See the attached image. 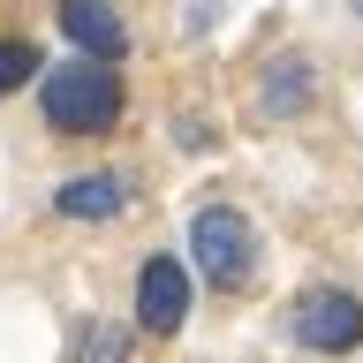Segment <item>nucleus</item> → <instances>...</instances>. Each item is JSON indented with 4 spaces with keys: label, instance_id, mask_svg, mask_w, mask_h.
<instances>
[{
    "label": "nucleus",
    "instance_id": "obj_10",
    "mask_svg": "<svg viewBox=\"0 0 363 363\" xmlns=\"http://www.w3.org/2000/svg\"><path fill=\"white\" fill-rule=\"evenodd\" d=\"M174 144H189V152H204V144H212V129H204V121H174Z\"/></svg>",
    "mask_w": 363,
    "mask_h": 363
},
{
    "label": "nucleus",
    "instance_id": "obj_1",
    "mask_svg": "<svg viewBox=\"0 0 363 363\" xmlns=\"http://www.w3.org/2000/svg\"><path fill=\"white\" fill-rule=\"evenodd\" d=\"M38 106L61 136H106L129 106V91L99 61H61V68H38Z\"/></svg>",
    "mask_w": 363,
    "mask_h": 363
},
{
    "label": "nucleus",
    "instance_id": "obj_9",
    "mask_svg": "<svg viewBox=\"0 0 363 363\" xmlns=\"http://www.w3.org/2000/svg\"><path fill=\"white\" fill-rule=\"evenodd\" d=\"M23 84H38V45H23V38H0V99Z\"/></svg>",
    "mask_w": 363,
    "mask_h": 363
},
{
    "label": "nucleus",
    "instance_id": "obj_4",
    "mask_svg": "<svg viewBox=\"0 0 363 363\" xmlns=\"http://www.w3.org/2000/svg\"><path fill=\"white\" fill-rule=\"evenodd\" d=\"M189 311H197L189 265L182 257H144V272H136V325L144 333H182Z\"/></svg>",
    "mask_w": 363,
    "mask_h": 363
},
{
    "label": "nucleus",
    "instance_id": "obj_11",
    "mask_svg": "<svg viewBox=\"0 0 363 363\" xmlns=\"http://www.w3.org/2000/svg\"><path fill=\"white\" fill-rule=\"evenodd\" d=\"M348 8H356V16H363V0H348Z\"/></svg>",
    "mask_w": 363,
    "mask_h": 363
},
{
    "label": "nucleus",
    "instance_id": "obj_7",
    "mask_svg": "<svg viewBox=\"0 0 363 363\" xmlns=\"http://www.w3.org/2000/svg\"><path fill=\"white\" fill-rule=\"evenodd\" d=\"M129 197H136V189L121 174H76V182L53 189V212H61V220H121Z\"/></svg>",
    "mask_w": 363,
    "mask_h": 363
},
{
    "label": "nucleus",
    "instance_id": "obj_6",
    "mask_svg": "<svg viewBox=\"0 0 363 363\" xmlns=\"http://www.w3.org/2000/svg\"><path fill=\"white\" fill-rule=\"evenodd\" d=\"M311 91H318V76H311L303 53H272L265 84H257V113H265V121H295V113L311 106Z\"/></svg>",
    "mask_w": 363,
    "mask_h": 363
},
{
    "label": "nucleus",
    "instance_id": "obj_2",
    "mask_svg": "<svg viewBox=\"0 0 363 363\" xmlns=\"http://www.w3.org/2000/svg\"><path fill=\"white\" fill-rule=\"evenodd\" d=\"M189 265L212 280V288H250L257 280V227L235 212V204H204L189 220Z\"/></svg>",
    "mask_w": 363,
    "mask_h": 363
},
{
    "label": "nucleus",
    "instance_id": "obj_8",
    "mask_svg": "<svg viewBox=\"0 0 363 363\" xmlns=\"http://www.w3.org/2000/svg\"><path fill=\"white\" fill-rule=\"evenodd\" d=\"M76 363H129V325L121 318H84L76 325Z\"/></svg>",
    "mask_w": 363,
    "mask_h": 363
},
{
    "label": "nucleus",
    "instance_id": "obj_5",
    "mask_svg": "<svg viewBox=\"0 0 363 363\" xmlns=\"http://www.w3.org/2000/svg\"><path fill=\"white\" fill-rule=\"evenodd\" d=\"M53 23H61V38L84 45V61H121L129 53V23H121V8H106V0H53Z\"/></svg>",
    "mask_w": 363,
    "mask_h": 363
},
{
    "label": "nucleus",
    "instance_id": "obj_3",
    "mask_svg": "<svg viewBox=\"0 0 363 363\" xmlns=\"http://www.w3.org/2000/svg\"><path fill=\"white\" fill-rule=\"evenodd\" d=\"M288 333L311 348V356H348L363 348V295L348 288H303L288 303Z\"/></svg>",
    "mask_w": 363,
    "mask_h": 363
}]
</instances>
